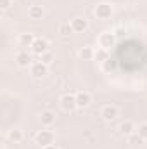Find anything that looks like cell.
Segmentation results:
<instances>
[{
  "label": "cell",
  "instance_id": "obj_14",
  "mask_svg": "<svg viewBox=\"0 0 147 149\" xmlns=\"http://www.w3.org/2000/svg\"><path fill=\"white\" fill-rule=\"evenodd\" d=\"M78 56H80V59H83V61H94V59H95V49L90 47V45H85V47L80 49Z\"/></svg>",
  "mask_w": 147,
  "mask_h": 149
},
{
  "label": "cell",
  "instance_id": "obj_13",
  "mask_svg": "<svg viewBox=\"0 0 147 149\" xmlns=\"http://www.w3.org/2000/svg\"><path fill=\"white\" fill-rule=\"evenodd\" d=\"M55 118H57V116H55L54 111H49V109H47V111L40 113V123H42L43 127H52V125L55 123Z\"/></svg>",
  "mask_w": 147,
  "mask_h": 149
},
{
  "label": "cell",
  "instance_id": "obj_24",
  "mask_svg": "<svg viewBox=\"0 0 147 149\" xmlns=\"http://www.w3.org/2000/svg\"><path fill=\"white\" fill-rule=\"evenodd\" d=\"M42 149H59V148H57L55 144H49V146H43Z\"/></svg>",
  "mask_w": 147,
  "mask_h": 149
},
{
  "label": "cell",
  "instance_id": "obj_1",
  "mask_svg": "<svg viewBox=\"0 0 147 149\" xmlns=\"http://www.w3.org/2000/svg\"><path fill=\"white\" fill-rule=\"evenodd\" d=\"M59 104L66 113H71L74 109H78V106H76V94H73V92L62 94L61 99H59Z\"/></svg>",
  "mask_w": 147,
  "mask_h": 149
},
{
  "label": "cell",
  "instance_id": "obj_18",
  "mask_svg": "<svg viewBox=\"0 0 147 149\" xmlns=\"http://www.w3.org/2000/svg\"><path fill=\"white\" fill-rule=\"evenodd\" d=\"M101 68H102V71L104 73H111V71H114L116 68H118V64H116V61L114 59H107V61H104L102 64H101Z\"/></svg>",
  "mask_w": 147,
  "mask_h": 149
},
{
  "label": "cell",
  "instance_id": "obj_12",
  "mask_svg": "<svg viewBox=\"0 0 147 149\" xmlns=\"http://www.w3.org/2000/svg\"><path fill=\"white\" fill-rule=\"evenodd\" d=\"M23 139H24V132L21 130V128H10L9 132H7V141L9 142H12V144H19V142H23Z\"/></svg>",
  "mask_w": 147,
  "mask_h": 149
},
{
  "label": "cell",
  "instance_id": "obj_17",
  "mask_svg": "<svg viewBox=\"0 0 147 149\" xmlns=\"http://www.w3.org/2000/svg\"><path fill=\"white\" fill-rule=\"evenodd\" d=\"M57 33H59L61 37H69L71 33H74L71 23H61V24H59V28H57Z\"/></svg>",
  "mask_w": 147,
  "mask_h": 149
},
{
  "label": "cell",
  "instance_id": "obj_10",
  "mask_svg": "<svg viewBox=\"0 0 147 149\" xmlns=\"http://www.w3.org/2000/svg\"><path fill=\"white\" fill-rule=\"evenodd\" d=\"M71 26H73V31L74 33H85L87 30H88V19H85V17H73L71 19Z\"/></svg>",
  "mask_w": 147,
  "mask_h": 149
},
{
  "label": "cell",
  "instance_id": "obj_19",
  "mask_svg": "<svg viewBox=\"0 0 147 149\" xmlns=\"http://www.w3.org/2000/svg\"><path fill=\"white\" fill-rule=\"evenodd\" d=\"M109 59V50H106V49H97L95 50V59L94 61H99L101 64L104 63V61H107Z\"/></svg>",
  "mask_w": 147,
  "mask_h": 149
},
{
  "label": "cell",
  "instance_id": "obj_11",
  "mask_svg": "<svg viewBox=\"0 0 147 149\" xmlns=\"http://www.w3.org/2000/svg\"><path fill=\"white\" fill-rule=\"evenodd\" d=\"M31 63H33V61H31V56H30L28 52L21 50V52L16 54V64H17L19 68H30Z\"/></svg>",
  "mask_w": 147,
  "mask_h": 149
},
{
  "label": "cell",
  "instance_id": "obj_9",
  "mask_svg": "<svg viewBox=\"0 0 147 149\" xmlns=\"http://www.w3.org/2000/svg\"><path fill=\"white\" fill-rule=\"evenodd\" d=\"M118 132H119V135L130 137L132 134H135V132H137V127H135V123H133V121L125 120V121H121V123L118 125Z\"/></svg>",
  "mask_w": 147,
  "mask_h": 149
},
{
  "label": "cell",
  "instance_id": "obj_20",
  "mask_svg": "<svg viewBox=\"0 0 147 149\" xmlns=\"http://www.w3.org/2000/svg\"><path fill=\"white\" fill-rule=\"evenodd\" d=\"M137 134L144 139V141H147V121H144V123H140L139 127H137Z\"/></svg>",
  "mask_w": 147,
  "mask_h": 149
},
{
  "label": "cell",
  "instance_id": "obj_23",
  "mask_svg": "<svg viewBox=\"0 0 147 149\" xmlns=\"http://www.w3.org/2000/svg\"><path fill=\"white\" fill-rule=\"evenodd\" d=\"M10 5H12V0H0V9L2 10H7Z\"/></svg>",
  "mask_w": 147,
  "mask_h": 149
},
{
  "label": "cell",
  "instance_id": "obj_3",
  "mask_svg": "<svg viewBox=\"0 0 147 149\" xmlns=\"http://www.w3.org/2000/svg\"><path fill=\"white\" fill-rule=\"evenodd\" d=\"M54 141H55V135L50 130H40V132L35 134V142H37L40 148L49 146V144H54Z\"/></svg>",
  "mask_w": 147,
  "mask_h": 149
},
{
  "label": "cell",
  "instance_id": "obj_7",
  "mask_svg": "<svg viewBox=\"0 0 147 149\" xmlns=\"http://www.w3.org/2000/svg\"><path fill=\"white\" fill-rule=\"evenodd\" d=\"M97 45H99V49L109 50L111 47L114 45V35H112L111 31H102V33L97 37Z\"/></svg>",
  "mask_w": 147,
  "mask_h": 149
},
{
  "label": "cell",
  "instance_id": "obj_15",
  "mask_svg": "<svg viewBox=\"0 0 147 149\" xmlns=\"http://www.w3.org/2000/svg\"><path fill=\"white\" fill-rule=\"evenodd\" d=\"M35 40H37V37H35L33 33L26 31V33H21V35L17 37V43H19L21 47H31Z\"/></svg>",
  "mask_w": 147,
  "mask_h": 149
},
{
  "label": "cell",
  "instance_id": "obj_2",
  "mask_svg": "<svg viewBox=\"0 0 147 149\" xmlns=\"http://www.w3.org/2000/svg\"><path fill=\"white\" fill-rule=\"evenodd\" d=\"M94 14H95V17L99 21H107V19H111V16H112V5L111 3H106V2L97 3L95 9H94Z\"/></svg>",
  "mask_w": 147,
  "mask_h": 149
},
{
  "label": "cell",
  "instance_id": "obj_6",
  "mask_svg": "<svg viewBox=\"0 0 147 149\" xmlns=\"http://www.w3.org/2000/svg\"><path fill=\"white\" fill-rule=\"evenodd\" d=\"M49 40L47 38H42V37H37V40L33 42V45H31V52L35 54V56H42V54H45V52H49Z\"/></svg>",
  "mask_w": 147,
  "mask_h": 149
},
{
  "label": "cell",
  "instance_id": "obj_16",
  "mask_svg": "<svg viewBox=\"0 0 147 149\" xmlns=\"http://www.w3.org/2000/svg\"><path fill=\"white\" fill-rule=\"evenodd\" d=\"M43 14H45V10H43V7L42 5H30L28 7V17L30 19H42L43 17Z\"/></svg>",
  "mask_w": 147,
  "mask_h": 149
},
{
  "label": "cell",
  "instance_id": "obj_22",
  "mask_svg": "<svg viewBox=\"0 0 147 149\" xmlns=\"http://www.w3.org/2000/svg\"><path fill=\"white\" fill-rule=\"evenodd\" d=\"M40 61H42V63H45V64H50V63L54 61V54L49 50V52H45V54H42V56H40Z\"/></svg>",
  "mask_w": 147,
  "mask_h": 149
},
{
  "label": "cell",
  "instance_id": "obj_4",
  "mask_svg": "<svg viewBox=\"0 0 147 149\" xmlns=\"http://www.w3.org/2000/svg\"><path fill=\"white\" fill-rule=\"evenodd\" d=\"M30 74L37 80L43 78L45 74H49V64H45L42 61H33L31 66H30Z\"/></svg>",
  "mask_w": 147,
  "mask_h": 149
},
{
  "label": "cell",
  "instance_id": "obj_21",
  "mask_svg": "<svg viewBox=\"0 0 147 149\" xmlns=\"http://www.w3.org/2000/svg\"><path fill=\"white\" fill-rule=\"evenodd\" d=\"M128 142H130L132 146H137V144H142V142H144V139H142V137L135 132V134H132V135L128 137Z\"/></svg>",
  "mask_w": 147,
  "mask_h": 149
},
{
  "label": "cell",
  "instance_id": "obj_5",
  "mask_svg": "<svg viewBox=\"0 0 147 149\" xmlns=\"http://www.w3.org/2000/svg\"><path fill=\"white\" fill-rule=\"evenodd\" d=\"M101 116H102L104 121H114L119 116V108L114 106V104H106L101 109Z\"/></svg>",
  "mask_w": 147,
  "mask_h": 149
},
{
  "label": "cell",
  "instance_id": "obj_8",
  "mask_svg": "<svg viewBox=\"0 0 147 149\" xmlns=\"http://www.w3.org/2000/svg\"><path fill=\"white\" fill-rule=\"evenodd\" d=\"M90 104H92V94H90V92H87V90L76 92V106H78L80 109H85V108H88Z\"/></svg>",
  "mask_w": 147,
  "mask_h": 149
}]
</instances>
